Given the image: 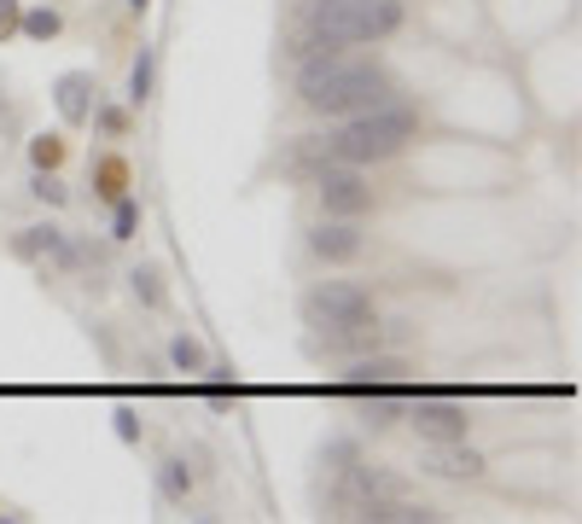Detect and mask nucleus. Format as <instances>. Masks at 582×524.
Returning <instances> with one entry per match:
<instances>
[{
  "mask_svg": "<svg viewBox=\"0 0 582 524\" xmlns=\"http://www.w3.org/2000/svg\"><path fill=\"white\" fill-rule=\"evenodd\" d=\"M402 419L420 431V443H460V437L472 431L466 402H454V397H425V391H414V402H408Z\"/></svg>",
  "mask_w": 582,
  "mask_h": 524,
  "instance_id": "obj_6",
  "label": "nucleus"
},
{
  "mask_svg": "<svg viewBox=\"0 0 582 524\" xmlns=\"http://www.w3.org/2000/svg\"><path fill=\"white\" fill-rule=\"evenodd\" d=\"M151 82H158V53L151 47H141V59L129 64V106L141 111L146 99H151Z\"/></svg>",
  "mask_w": 582,
  "mask_h": 524,
  "instance_id": "obj_19",
  "label": "nucleus"
},
{
  "mask_svg": "<svg viewBox=\"0 0 582 524\" xmlns=\"http://www.w3.org/2000/svg\"><path fill=\"white\" fill-rule=\"evenodd\" d=\"M111 431H117V443L141 449V437H146V426H141V409H129V402H117V409H111Z\"/></svg>",
  "mask_w": 582,
  "mask_h": 524,
  "instance_id": "obj_23",
  "label": "nucleus"
},
{
  "mask_svg": "<svg viewBox=\"0 0 582 524\" xmlns=\"http://www.w3.org/2000/svg\"><path fill=\"white\" fill-rule=\"evenodd\" d=\"M64 134H36L29 141V169H64Z\"/></svg>",
  "mask_w": 582,
  "mask_h": 524,
  "instance_id": "obj_22",
  "label": "nucleus"
},
{
  "mask_svg": "<svg viewBox=\"0 0 582 524\" xmlns=\"http://www.w3.org/2000/svg\"><path fill=\"white\" fill-rule=\"evenodd\" d=\"M193 466L181 461V454H163L158 461V496L169 501V507H186V496H193Z\"/></svg>",
  "mask_w": 582,
  "mask_h": 524,
  "instance_id": "obj_13",
  "label": "nucleus"
},
{
  "mask_svg": "<svg viewBox=\"0 0 582 524\" xmlns=\"http://www.w3.org/2000/svg\"><path fill=\"white\" fill-rule=\"evenodd\" d=\"M402 0H355L350 7V41L362 47V41H385V36H397L402 29Z\"/></svg>",
  "mask_w": 582,
  "mask_h": 524,
  "instance_id": "obj_11",
  "label": "nucleus"
},
{
  "mask_svg": "<svg viewBox=\"0 0 582 524\" xmlns=\"http://www.w3.org/2000/svg\"><path fill=\"white\" fill-rule=\"evenodd\" d=\"M484 454H477L466 437L460 443H425V454H420V472H432V478H442V484H472V478H484Z\"/></svg>",
  "mask_w": 582,
  "mask_h": 524,
  "instance_id": "obj_9",
  "label": "nucleus"
},
{
  "mask_svg": "<svg viewBox=\"0 0 582 524\" xmlns=\"http://www.w3.org/2000/svg\"><path fill=\"white\" fill-rule=\"evenodd\" d=\"M88 123H94L99 134H111V141H123V134H129V111H123V106H94Z\"/></svg>",
  "mask_w": 582,
  "mask_h": 524,
  "instance_id": "obj_24",
  "label": "nucleus"
},
{
  "mask_svg": "<svg viewBox=\"0 0 582 524\" xmlns=\"http://www.w3.org/2000/svg\"><path fill=\"white\" fill-rule=\"evenodd\" d=\"M402 385H414V362L390 356V350H373V356H350L338 391L344 397H379V391H402Z\"/></svg>",
  "mask_w": 582,
  "mask_h": 524,
  "instance_id": "obj_5",
  "label": "nucleus"
},
{
  "mask_svg": "<svg viewBox=\"0 0 582 524\" xmlns=\"http://www.w3.org/2000/svg\"><path fill=\"white\" fill-rule=\"evenodd\" d=\"M0 129H12V99H7V82H0Z\"/></svg>",
  "mask_w": 582,
  "mask_h": 524,
  "instance_id": "obj_26",
  "label": "nucleus"
},
{
  "mask_svg": "<svg viewBox=\"0 0 582 524\" xmlns=\"http://www.w3.org/2000/svg\"><path fill=\"white\" fill-rule=\"evenodd\" d=\"M59 29H64V12L59 7H47V0L29 7V0H24V24H19L24 41H59Z\"/></svg>",
  "mask_w": 582,
  "mask_h": 524,
  "instance_id": "obj_17",
  "label": "nucleus"
},
{
  "mask_svg": "<svg viewBox=\"0 0 582 524\" xmlns=\"http://www.w3.org/2000/svg\"><path fill=\"white\" fill-rule=\"evenodd\" d=\"M315 198H320V210L327 216H344V222H362V216L373 210V187H367V175L355 163H327L315 175Z\"/></svg>",
  "mask_w": 582,
  "mask_h": 524,
  "instance_id": "obj_4",
  "label": "nucleus"
},
{
  "mask_svg": "<svg viewBox=\"0 0 582 524\" xmlns=\"http://www.w3.org/2000/svg\"><path fill=\"white\" fill-rule=\"evenodd\" d=\"M134 187V175H129V163L117 158V151H106V158H94V198H106V205H117Z\"/></svg>",
  "mask_w": 582,
  "mask_h": 524,
  "instance_id": "obj_12",
  "label": "nucleus"
},
{
  "mask_svg": "<svg viewBox=\"0 0 582 524\" xmlns=\"http://www.w3.org/2000/svg\"><path fill=\"white\" fill-rule=\"evenodd\" d=\"M355 461H362V443H355V437H327V443H320V466H327L332 478H338V472H350Z\"/></svg>",
  "mask_w": 582,
  "mask_h": 524,
  "instance_id": "obj_21",
  "label": "nucleus"
},
{
  "mask_svg": "<svg viewBox=\"0 0 582 524\" xmlns=\"http://www.w3.org/2000/svg\"><path fill=\"white\" fill-rule=\"evenodd\" d=\"M414 134H420V117L390 99V106H373V111H362V117H344V123L327 134V151H332V163L367 169V163L397 158V151L414 141Z\"/></svg>",
  "mask_w": 582,
  "mask_h": 524,
  "instance_id": "obj_1",
  "label": "nucleus"
},
{
  "mask_svg": "<svg viewBox=\"0 0 582 524\" xmlns=\"http://www.w3.org/2000/svg\"><path fill=\"white\" fill-rule=\"evenodd\" d=\"M53 106H59V123H64V129H88V117H94V106H99L94 71H64V76L53 82Z\"/></svg>",
  "mask_w": 582,
  "mask_h": 524,
  "instance_id": "obj_10",
  "label": "nucleus"
},
{
  "mask_svg": "<svg viewBox=\"0 0 582 524\" xmlns=\"http://www.w3.org/2000/svg\"><path fill=\"white\" fill-rule=\"evenodd\" d=\"M397 99V82H390V71H379V64H338L332 76H320L310 94H303V106L332 117V123H344V117H362L373 106H390Z\"/></svg>",
  "mask_w": 582,
  "mask_h": 524,
  "instance_id": "obj_2",
  "label": "nucleus"
},
{
  "mask_svg": "<svg viewBox=\"0 0 582 524\" xmlns=\"http://www.w3.org/2000/svg\"><path fill=\"white\" fill-rule=\"evenodd\" d=\"M373 292L355 280H320L310 297H303V320H310L315 332H344V327H362L373 320Z\"/></svg>",
  "mask_w": 582,
  "mask_h": 524,
  "instance_id": "obj_3",
  "label": "nucleus"
},
{
  "mask_svg": "<svg viewBox=\"0 0 582 524\" xmlns=\"http://www.w3.org/2000/svg\"><path fill=\"white\" fill-rule=\"evenodd\" d=\"M310 251L327 268H344V263H355L367 251V233H362V222H344V216H320V222L310 228Z\"/></svg>",
  "mask_w": 582,
  "mask_h": 524,
  "instance_id": "obj_8",
  "label": "nucleus"
},
{
  "mask_svg": "<svg viewBox=\"0 0 582 524\" xmlns=\"http://www.w3.org/2000/svg\"><path fill=\"white\" fill-rule=\"evenodd\" d=\"M129 292L141 309H163L169 303V285H163V268L158 263H141V268H129Z\"/></svg>",
  "mask_w": 582,
  "mask_h": 524,
  "instance_id": "obj_16",
  "label": "nucleus"
},
{
  "mask_svg": "<svg viewBox=\"0 0 582 524\" xmlns=\"http://www.w3.org/2000/svg\"><path fill=\"white\" fill-rule=\"evenodd\" d=\"M332 163V151H327V134H303L298 146H291V158H286V175H320V169Z\"/></svg>",
  "mask_w": 582,
  "mask_h": 524,
  "instance_id": "obj_14",
  "label": "nucleus"
},
{
  "mask_svg": "<svg viewBox=\"0 0 582 524\" xmlns=\"http://www.w3.org/2000/svg\"><path fill=\"white\" fill-rule=\"evenodd\" d=\"M29 198L47 205V210H64L71 205V187L59 181V169H36V175H29Z\"/></svg>",
  "mask_w": 582,
  "mask_h": 524,
  "instance_id": "obj_20",
  "label": "nucleus"
},
{
  "mask_svg": "<svg viewBox=\"0 0 582 524\" xmlns=\"http://www.w3.org/2000/svg\"><path fill=\"white\" fill-rule=\"evenodd\" d=\"M19 24H24V0H0V47L19 36Z\"/></svg>",
  "mask_w": 582,
  "mask_h": 524,
  "instance_id": "obj_25",
  "label": "nucleus"
},
{
  "mask_svg": "<svg viewBox=\"0 0 582 524\" xmlns=\"http://www.w3.org/2000/svg\"><path fill=\"white\" fill-rule=\"evenodd\" d=\"M169 367H175L181 379H204V367H210V350H204L193 332H175V338H169Z\"/></svg>",
  "mask_w": 582,
  "mask_h": 524,
  "instance_id": "obj_15",
  "label": "nucleus"
},
{
  "mask_svg": "<svg viewBox=\"0 0 582 524\" xmlns=\"http://www.w3.org/2000/svg\"><path fill=\"white\" fill-rule=\"evenodd\" d=\"M141 222H146L141 198H134V193H123V198H117V205H111V245H129L134 233H141Z\"/></svg>",
  "mask_w": 582,
  "mask_h": 524,
  "instance_id": "obj_18",
  "label": "nucleus"
},
{
  "mask_svg": "<svg viewBox=\"0 0 582 524\" xmlns=\"http://www.w3.org/2000/svg\"><path fill=\"white\" fill-rule=\"evenodd\" d=\"M151 7V0H129V12H146Z\"/></svg>",
  "mask_w": 582,
  "mask_h": 524,
  "instance_id": "obj_27",
  "label": "nucleus"
},
{
  "mask_svg": "<svg viewBox=\"0 0 582 524\" xmlns=\"http://www.w3.org/2000/svg\"><path fill=\"white\" fill-rule=\"evenodd\" d=\"M12 257L36 263V268H53V275H76V233H64L59 222L19 228L12 233Z\"/></svg>",
  "mask_w": 582,
  "mask_h": 524,
  "instance_id": "obj_7",
  "label": "nucleus"
}]
</instances>
